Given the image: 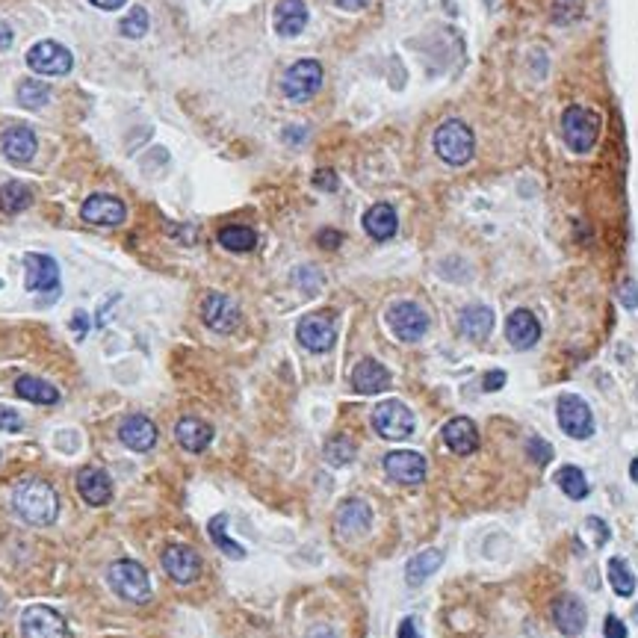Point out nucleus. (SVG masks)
Returning a JSON list of instances; mask_svg holds the SVG:
<instances>
[{
  "label": "nucleus",
  "instance_id": "obj_6",
  "mask_svg": "<svg viewBox=\"0 0 638 638\" xmlns=\"http://www.w3.org/2000/svg\"><path fill=\"white\" fill-rule=\"evenodd\" d=\"M414 414L411 408L402 405L399 399H387V402L376 405L372 411V429H376L385 440H405L414 434Z\"/></svg>",
  "mask_w": 638,
  "mask_h": 638
},
{
  "label": "nucleus",
  "instance_id": "obj_8",
  "mask_svg": "<svg viewBox=\"0 0 638 638\" xmlns=\"http://www.w3.org/2000/svg\"><path fill=\"white\" fill-rule=\"evenodd\" d=\"M556 416H558V425H562V432L567 438L585 440L594 434V414H591V408L585 405L582 396L564 393L556 405Z\"/></svg>",
  "mask_w": 638,
  "mask_h": 638
},
{
  "label": "nucleus",
  "instance_id": "obj_23",
  "mask_svg": "<svg viewBox=\"0 0 638 638\" xmlns=\"http://www.w3.org/2000/svg\"><path fill=\"white\" fill-rule=\"evenodd\" d=\"M352 387L363 396L381 393V390L390 387V370L385 367V363L363 358V361L354 363V370H352Z\"/></svg>",
  "mask_w": 638,
  "mask_h": 638
},
{
  "label": "nucleus",
  "instance_id": "obj_19",
  "mask_svg": "<svg viewBox=\"0 0 638 638\" xmlns=\"http://www.w3.org/2000/svg\"><path fill=\"white\" fill-rule=\"evenodd\" d=\"M585 620H588V611H585L582 600L576 597V594H562V597L553 603V624L562 635L567 638L580 635L585 629Z\"/></svg>",
  "mask_w": 638,
  "mask_h": 638
},
{
  "label": "nucleus",
  "instance_id": "obj_41",
  "mask_svg": "<svg viewBox=\"0 0 638 638\" xmlns=\"http://www.w3.org/2000/svg\"><path fill=\"white\" fill-rule=\"evenodd\" d=\"M316 243H319V248H340L343 245V234H340V230H334V228H323L316 234Z\"/></svg>",
  "mask_w": 638,
  "mask_h": 638
},
{
  "label": "nucleus",
  "instance_id": "obj_24",
  "mask_svg": "<svg viewBox=\"0 0 638 638\" xmlns=\"http://www.w3.org/2000/svg\"><path fill=\"white\" fill-rule=\"evenodd\" d=\"M77 494L89 505H106L113 500V482L101 467H83L77 473Z\"/></svg>",
  "mask_w": 638,
  "mask_h": 638
},
{
  "label": "nucleus",
  "instance_id": "obj_47",
  "mask_svg": "<svg viewBox=\"0 0 638 638\" xmlns=\"http://www.w3.org/2000/svg\"><path fill=\"white\" fill-rule=\"evenodd\" d=\"M620 299H624V305H626V307H635V305H638V296H635V284H633V281H626L624 287H620Z\"/></svg>",
  "mask_w": 638,
  "mask_h": 638
},
{
  "label": "nucleus",
  "instance_id": "obj_5",
  "mask_svg": "<svg viewBox=\"0 0 638 638\" xmlns=\"http://www.w3.org/2000/svg\"><path fill=\"white\" fill-rule=\"evenodd\" d=\"M27 68H30L33 74H44V77H66L68 71L74 68V53L53 39L35 42L33 48L27 51Z\"/></svg>",
  "mask_w": 638,
  "mask_h": 638
},
{
  "label": "nucleus",
  "instance_id": "obj_45",
  "mask_svg": "<svg viewBox=\"0 0 638 638\" xmlns=\"http://www.w3.org/2000/svg\"><path fill=\"white\" fill-rule=\"evenodd\" d=\"M505 385V372L502 370H494V372H487V376H485V390H487V393H491V390H500Z\"/></svg>",
  "mask_w": 638,
  "mask_h": 638
},
{
  "label": "nucleus",
  "instance_id": "obj_42",
  "mask_svg": "<svg viewBox=\"0 0 638 638\" xmlns=\"http://www.w3.org/2000/svg\"><path fill=\"white\" fill-rule=\"evenodd\" d=\"M314 186L323 192H334L337 190V175L331 172V168H319V172L314 175Z\"/></svg>",
  "mask_w": 638,
  "mask_h": 638
},
{
  "label": "nucleus",
  "instance_id": "obj_20",
  "mask_svg": "<svg viewBox=\"0 0 638 638\" xmlns=\"http://www.w3.org/2000/svg\"><path fill=\"white\" fill-rule=\"evenodd\" d=\"M505 337H509L514 349H532V346L541 340V323L532 310L517 307L505 319Z\"/></svg>",
  "mask_w": 638,
  "mask_h": 638
},
{
  "label": "nucleus",
  "instance_id": "obj_38",
  "mask_svg": "<svg viewBox=\"0 0 638 638\" xmlns=\"http://www.w3.org/2000/svg\"><path fill=\"white\" fill-rule=\"evenodd\" d=\"M148 12L142 6L136 9H130L128 18H121V24H119V33L124 35V39H142V35L148 33Z\"/></svg>",
  "mask_w": 638,
  "mask_h": 638
},
{
  "label": "nucleus",
  "instance_id": "obj_26",
  "mask_svg": "<svg viewBox=\"0 0 638 638\" xmlns=\"http://www.w3.org/2000/svg\"><path fill=\"white\" fill-rule=\"evenodd\" d=\"M307 27V6L301 0H278L275 6V33L292 39Z\"/></svg>",
  "mask_w": 638,
  "mask_h": 638
},
{
  "label": "nucleus",
  "instance_id": "obj_27",
  "mask_svg": "<svg viewBox=\"0 0 638 638\" xmlns=\"http://www.w3.org/2000/svg\"><path fill=\"white\" fill-rule=\"evenodd\" d=\"M175 438L186 452H204L213 440V429L198 416H181L175 425Z\"/></svg>",
  "mask_w": 638,
  "mask_h": 638
},
{
  "label": "nucleus",
  "instance_id": "obj_32",
  "mask_svg": "<svg viewBox=\"0 0 638 638\" xmlns=\"http://www.w3.org/2000/svg\"><path fill=\"white\" fill-rule=\"evenodd\" d=\"M216 239H219L222 248H228V252H234V254H245V252H252V248L257 245L254 228H248V225H225V228H219Z\"/></svg>",
  "mask_w": 638,
  "mask_h": 638
},
{
  "label": "nucleus",
  "instance_id": "obj_14",
  "mask_svg": "<svg viewBox=\"0 0 638 638\" xmlns=\"http://www.w3.org/2000/svg\"><path fill=\"white\" fill-rule=\"evenodd\" d=\"M160 564L177 585H190L201 576V556L186 544H168L160 553Z\"/></svg>",
  "mask_w": 638,
  "mask_h": 638
},
{
  "label": "nucleus",
  "instance_id": "obj_25",
  "mask_svg": "<svg viewBox=\"0 0 638 638\" xmlns=\"http://www.w3.org/2000/svg\"><path fill=\"white\" fill-rule=\"evenodd\" d=\"M458 331L473 343L487 340V334L494 331V310L487 305H470L461 310L458 316Z\"/></svg>",
  "mask_w": 638,
  "mask_h": 638
},
{
  "label": "nucleus",
  "instance_id": "obj_31",
  "mask_svg": "<svg viewBox=\"0 0 638 638\" xmlns=\"http://www.w3.org/2000/svg\"><path fill=\"white\" fill-rule=\"evenodd\" d=\"M207 535L213 547H219L228 558H245V547L228 535V514H213L207 523Z\"/></svg>",
  "mask_w": 638,
  "mask_h": 638
},
{
  "label": "nucleus",
  "instance_id": "obj_40",
  "mask_svg": "<svg viewBox=\"0 0 638 638\" xmlns=\"http://www.w3.org/2000/svg\"><path fill=\"white\" fill-rule=\"evenodd\" d=\"M526 449H529V458L535 461V464H549V461H553V447H549L547 440H541V438H532L529 443H526Z\"/></svg>",
  "mask_w": 638,
  "mask_h": 638
},
{
  "label": "nucleus",
  "instance_id": "obj_50",
  "mask_svg": "<svg viewBox=\"0 0 638 638\" xmlns=\"http://www.w3.org/2000/svg\"><path fill=\"white\" fill-rule=\"evenodd\" d=\"M370 0H337V6L340 9H349V12H354V9H363Z\"/></svg>",
  "mask_w": 638,
  "mask_h": 638
},
{
  "label": "nucleus",
  "instance_id": "obj_17",
  "mask_svg": "<svg viewBox=\"0 0 638 638\" xmlns=\"http://www.w3.org/2000/svg\"><path fill=\"white\" fill-rule=\"evenodd\" d=\"M334 523H337V532H340V538H346V541L363 538L372 529V509H370V502L361 500V496H352V500H346L340 509H337Z\"/></svg>",
  "mask_w": 638,
  "mask_h": 638
},
{
  "label": "nucleus",
  "instance_id": "obj_15",
  "mask_svg": "<svg viewBox=\"0 0 638 638\" xmlns=\"http://www.w3.org/2000/svg\"><path fill=\"white\" fill-rule=\"evenodd\" d=\"M24 287L30 292H53L59 287V263L51 254H24Z\"/></svg>",
  "mask_w": 638,
  "mask_h": 638
},
{
  "label": "nucleus",
  "instance_id": "obj_11",
  "mask_svg": "<svg viewBox=\"0 0 638 638\" xmlns=\"http://www.w3.org/2000/svg\"><path fill=\"white\" fill-rule=\"evenodd\" d=\"M296 340L305 346L307 352L314 354H323L334 346L337 340V328H334V319L328 314H307L299 319L296 325Z\"/></svg>",
  "mask_w": 638,
  "mask_h": 638
},
{
  "label": "nucleus",
  "instance_id": "obj_13",
  "mask_svg": "<svg viewBox=\"0 0 638 638\" xmlns=\"http://www.w3.org/2000/svg\"><path fill=\"white\" fill-rule=\"evenodd\" d=\"M80 216H83V222H89V225H97V228H119L124 225V219H128V207H124V201L115 198V195L95 192L83 201Z\"/></svg>",
  "mask_w": 638,
  "mask_h": 638
},
{
  "label": "nucleus",
  "instance_id": "obj_22",
  "mask_svg": "<svg viewBox=\"0 0 638 638\" xmlns=\"http://www.w3.org/2000/svg\"><path fill=\"white\" fill-rule=\"evenodd\" d=\"M443 443L455 452V455H473L478 449V429L470 416H452L443 425Z\"/></svg>",
  "mask_w": 638,
  "mask_h": 638
},
{
  "label": "nucleus",
  "instance_id": "obj_7",
  "mask_svg": "<svg viewBox=\"0 0 638 638\" xmlns=\"http://www.w3.org/2000/svg\"><path fill=\"white\" fill-rule=\"evenodd\" d=\"M319 86H323V66H319L316 59L292 62V66L287 68V74H284V80H281L284 95H287L292 104L310 101V97L319 92Z\"/></svg>",
  "mask_w": 638,
  "mask_h": 638
},
{
  "label": "nucleus",
  "instance_id": "obj_29",
  "mask_svg": "<svg viewBox=\"0 0 638 638\" xmlns=\"http://www.w3.org/2000/svg\"><path fill=\"white\" fill-rule=\"evenodd\" d=\"M15 393L21 396L24 402H33V405H57L59 402V390L39 376H21L15 381Z\"/></svg>",
  "mask_w": 638,
  "mask_h": 638
},
{
  "label": "nucleus",
  "instance_id": "obj_12",
  "mask_svg": "<svg viewBox=\"0 0 638 638\" xmlns=\"http://www.w3.org/2000/svg\"><path fill=\"white\" fill-rule=\"evenodd\" d=\"M239 307L237 301L225 292H207L201 301V323L219 334H234L239 325Z\"/></svg>",
  "mask_w": 638,
  "mask_h": 638
},
{
  "label": "nucleus",
  "instance_id": "obj_33",
  "mask_svg": "<svg viewBox=\"0 0 638 638\" xmlns=\"http://www.w3.org/2000/svg\"><path fill=\"white\" fill-rule=\"evenodd\" d=\"M556 485L562 487V494H567V500H573V502H580L591 494L588 478H585V473L576 464H564L562 470H558Z\"/></svg>",
  "mask_w": 638,
  "mask_h": 638
},
{
  "label": "nucleus",
  "instance_id": "obj_2",
  "mask_svg": "<svg viewBox=\"0 0 638 638\" xmlns=\"http://www.w3.org/2000/svg\"><path fill=\"white\" fill-rule=\"evenodd\" d=\"M434 151H438V157L443 160V163L464 166L473 160L476 136L461 119H449L434 130Z\"/></svg>",
  "mask_w": 638,
  "mask_h": 638
},
{
  "label": "nucleus",
  "instance_id": "obj_37",
  "mask_svg": "<svg viewBox=\"0 0 638 638\" xmlns=\"http://www.w3.org/2000/svg\"><path fill=\"white\" fill-rule=\"evenodd\" d=\"M325 461L334 467H346L354 461V443L349 438H343V434H337V438L328 440L325 447Z\"/></svg>",
  "mask_w": 638,
  "mask_h": 638
},
{
  "label": "nucleus",
  "instance_id": "obj_10",
  "mask_svg": "<svg viewBox=\"0 0 638 638\" xmlns=\"http://www.w3.org/2000/svg\"><path fill=\"white\" fill-rule=\"evenodd\" d=\"M21 638H68V624L57 609L30 606L21 615Z\"/></svg>",
  "mask_w": 638,
  "mask_h": 638
},
{
  "label": "nucleus",
  "instance_id": "obj_16",
  "mask_svg": "<svg viewBox=\"0 0 638 638\" xmlns=\"http://www.w3.org/2000/svg\"><path fill=\"white\" fill-rule=\"evenodd\" d=\"M385 473L393 478L399 485H420L425 473H429V464H425V458L420 452L414 449H393L385 455Z\"/></svg>",
  "mask_w": 638,
  "mask_h": 638
},
{
  "label": "nucleus",
  "instance_id": "obj_49",
  "mask_svg": "<svg viewBox=\"0 0 638 638\" xmlns=\"http://www.w3.org/2000/svg\"><path fill=\"white\" fill-rule=\"evenodd\" d=\"M86 328H89V316L83 314V310H77V314H74V331H77V337H83Z\"/></svg>",
  "mask_w": 638,
  "mask_h": 638
},
{
  "label": "nucleus",
  "instance_id": "obj_43",
  "mask_svg": "<svg viewBox=\"0 0 638 638\" xmlns=\"http://www.w3.org/2000/svg\"><path fill=\"white\" fill-rule=\"evenodd\" d=\"M603 635H606V638H626L624 620L615 618V615H609V618H606V624H603Z\"/></svg>",
  "mask_w": 638,
  "mask_h": 638
},
{
  "label": "nucleus",
  "instance_id": "obj_18",
  "mask_svg": "<svg viewBox=\"0 0 638 638\" xmlns=\"http://www.w3.org/2000/svg\"><path fill=\"white\" fill-rule=\"evenodd\" d=\"M0 151H4V157L9 160V163H15V166L30 163V160L35 157V151H39L35 130L24 128V124H15V128H9L4 136H0Z\"/></svg>",
  "mask_w": 638,
  "mask_h": 638
},
{
  "label": "nucleus",
  "instance_id": "obj_4",
  "mask_svg": "<svg viewBox=\"0 0 638 638\" xmlns=\"http://www.w3.org/2000/svg\"><path fill=\"white\" fill-rule=\"evenodd\" d=\"M562 136L576 154H588L600 136V115L585 106H567L562 115Z\"/></svg>",
  "mask_w": 638,
  "mask_h": 638
},
{
  "label": "nucleus",
  "instance_id": "obj_28",
  "mask_svg": "<svg viewBox=\"0 0 638 638\" xmlns=\"http://www.w3.org/2000/svg\"><path fill=\"white\" fill-rule=\"evenodd\" d=\"M396 228H399V219L390 204H372V207L363 213V230H367L372 239H390L396 234Z\"/></svg>",
  "mask_w": 638,
  "mask_h": 638
},
{
  "label": "nucleus",
  "instance_id": "obj_9",
  "mask_svg": "<svg viewBox=\"0 0 638 638\" xmlns=\"http://www.w3.org/2000/svg\"><path fill=\"white\" fill-rule=\"evenodd\" d=\"M387 325L402 343H416L429 331V316L414 301H396V305L387 307Z\"/></svg>",
  "mask_w": 638,
  "mask_h": 638
},
{
  "label": "nucleus",
  "instance_id": "obj_35",
  "mask_svg": "<svg viewBox=\"0 0 638 638\" xmlns=\"http://www.w3.org/2000/svg\"><path fill=\"white\" fill-rule=\"evenodd\" d=\"M609 585L615 588L618 597H633L635 594V576L629 571L624 558H609Z\"/></svg>",
  "mask_w": 638,
  "mask_h": 638
},
{
  "label": "nucleus",
  "instance_id": "obj_30",
  "mask_svg": "<svg viewBox=\"0 0 638 638\" xmlns=\"http://www.w3.org/2000/svg\"><path fill=\"white\" fill-rule=\"evenodd\" d=\"M443 564V549H423V553H416L414 558H408L405 564V582L408 585H423L434 571H440Z\"/></svg>",
  "mask_w": 638,
  "mask_h": 638
},
{
  "label": "nucleus",
  "instance_id": "obj_46",
  "mask_svg": "<svg viewBox=\"0 0 638 638\" xmlns=\"http://www.w3.org/2000/svg\"><path fill=\"white\" fill-rule=\"evenodd\" d=\"M12 42H15V33H12V27H9L4 18H0V53L12 48Z\"/></svg>",
  "mask_w": 638,
  "mask_h": 638
},
{
  "label": "nucleus",
  "instance_id": "obj_51",
  "mask_svg": "<svg viewBox=\"0 0 638 638\" xmlns=\"http://www.w3.org/2000/svg\"><path fill=\"white\" fill-rule=\"evenodd\" d=\"M633 478L638 482V461H633Z\"/></svg>",
  "mask_w": 638,
  "mask_h": 638
},
{
  "label": "nucleus",
  "instance_id": "obj_21",
  "mask_svg": "<svg viewBox=\"0 0 638 638\" xmlns=\"http://www.w3.org/2000/svg\"><path fill=\"white\" fill-rule=\"evenodd\" d=\"M119 440L133 452H148L154 449L157 443V425L142 414H130L124 416L119 425Z\"/></svg>",
  "mask_w": 638,
  "mask_h": 638
},
{
  "label": "nucleus",
  "instance_id": "obj_3",
  "mask_svg": "<svg viewBox=\"0 0 638 638\" xmlns=\"http://www.w3.org/2000/svg\"><path fill=\"white\" fill-rule=\"evenodd\" d=\"M106 582L110 588L128 603H148L151 600V576L139 562L133 558H119L106 571Z\"/></svg>",
  "mask_w": 638,
  "mask_h": 638
},
{
  "label": "nucleus",
  "instance_id": "obj_39",
  "mask_svg": "<svg viewBox=\"0 0 638 638\" xmlns=\"http://www.w3.org/2000/svg\"><path fill=\"white\" fill-rule=\"evenodd\" d=\"M0 432H9V434H18L24 432V416L15 411V408L9 405H0Z\"/></svg>",
  "mask_w": 638,
  "mask_h": 638
},
{
  "label": "nucleus",
  "instance_id": "obj_48",
  "mask_svg": "<svg viewBox=\"0 0 638 638\" xmlns=\"http://www.w3.org/2000/svg\"><path fill=\"white\" fill-rule=\"evenodd\" d=\"M89 4L97 6V9H104V12H115V9H121L124 4H128V0H89Z\"/></svg>",
  "mask_w": 638,
  "mask_h": 638
},
{
  "label": "nucleus",
  "instance_id": "obj_1",
  "mask_svg": "<svg viewBox=\"0 0 638 638\" xmlns=\"http://www.w3.org/2000/svg\"><path fill=\"white\" fill-rule=\"evenodd\" d=\"M12 509L24 523L33 526H48L57 520L59 514V500L57 491L39 476H24L12 485Z\"/></svg>",
  "mask_w": 638,
  "mask_h": 638
},
{
  "label": "nucleus",
  "instance_id": "obj_36",
  "mask_svg": "<svg viewBox=\"0 0 638 638\" xmlns=\"http://www.w3.org/2000/svg\"><path fill=\"white\" fill-rule=\"evenodd\" d=\"M51 101V89L42 80H24L18 86V104L27 106V110H42L44 104Z\"/></svg>",
  "mask_w": 638,
  "mask_h": 638
},
{
  "label": "nucleus",
  "instance_id": "obj_44",
  "mask_svg": "<svg viewBox=\"0 0 638 638\" xmlns=\"http://www.w3.org/2000/svg\"><path fill=\"white\" fill-rule=\"evenodd\" d=\"M396 638H423V635H420V629H416V620H414V618H402V624H399Z\"/></svg>",
  "mask_w": 638,
  "mask_h": 638
},
{
  "label": "nucleus",
  "instance_id": "obj_34",
  "mask_svg": "<svg viewBox=\"0 0 638 638\" xmlns=\"http://www.w3.org/2000/svg\"><path fill=\"white\" fill-rule=\"evenodd\" d=\"M33 204V190L21 181H9L0 186V210L15 216V213L27 210Z\"/></svg>",
  "mask_w": 638,
  "mask_h": 638
}]
</instances>
